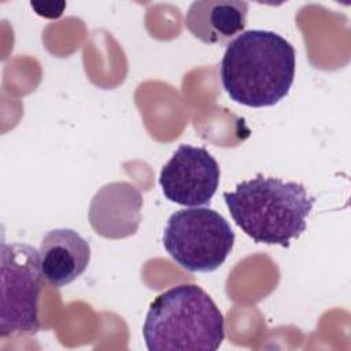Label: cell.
<instances>
[{"instance_id": "1", "label": "cell", "mask_w": 351, "mask_h": 351, "mask_svg": "<svg viewBox=\"0 0 351 351\" xmlns=\"http://www.w3.org/2000/svg\"><path fill=\"white\" fill-rule=\"evenodd\" d=\"M296 51L271 30L252 29L232 40L219 64L221 82L229 97L261 108L281 101L295 80Z\"/></svg>"}, {"instance_id": "2", "label": "cell", "mask_w": 351, "mask_h": 351, "mask_svg": "<svg viewBox=\"0 0 351 351\" xmlns=\"http://www.w3.org/2000/svg\"><path fill=\"white\" fill-rule=\"evenodd\" d=\"M222 196L234 223L248 237L285 248L306 230L315 202L303 184L263 174L239 182Z\"/></svg>"}, {"instance_id": "3", "label": "cell", "mask_w": 351, "mask_h": 351, "mask_svg": "<svg viewBox=\"0 0 351 351\" xmlns=\"http://www.w3.org/2000/svg\"><path fill=\"white\" fill-rule=\"evenodd\" d=\"M149 351H215L225 339V318L196 284H180L158 295L143 325Z\"/></svg>"}, {"instance_id": "4", "label": "cell", "mask_w": 351, "mask_h": 351, "mask_svg": "<svg viewBox=\"0 0 351 351\" xmlns=\"http://www.w3.org/2000/svg\"><path fill=\"white\" fill-rule=\"evenodd\" d=\"M234 232L218 211L189 207L173 213L163 230V247L171 259L192 273L217 270L229 256Z\"/></svg>"}, {"instance_id": "5", "label": "cell", "mask_w": 351, "mask_h": 351, "mask_svg": "<svg viewBox=\"0 0 351 351\" xmlns=\"http://www.w3.org/2000/svg\"><path fill=\"white\" fill-rule=\"evenodd\" d=\"M0 337L36 335L41 329L38 308L43 289L40 251L23 243H1Z\"/></svg>"}, {"instance_id": "6", "label": "cell", "mask_w": 351, "mask_h": 351, "mask_svg": "<svg viewBox=\"0 0 351 351\" xmlns=\"http://www.w3.org/2000/svg\"><path fill=\"white\" fill-rule=\"evenodd\" d=\"M219 177V165L206 148L181 144L162 167L159 185L167 200L197 207L210 204Z\"/></svg>"}, {"instance_id": "7", "label": "cell", "mask_w": 351, "mask_h": 351, "mask_svg": "<svg viewBox=\"0 0 351 351\" xmlns=\"http://www.w3.org/2000/svg\"><path fill=\"white\" fill-rule=\"evenodd\" d=\"M38 251L43 277L55 288L73 282L90 261L89 241L69 228L49 230L43 237Z\"/></svg>"}, {"instance_id": "8", "label": "cell", "mask_w": 351, "mask_h": 351, "mask_svg": "<svg viewBox=\"0 0 351 351\" xmlns=\"http://www.w3.org/2000/svg\"><path fill=\"white\" fill-rule=\"evenodd\" d=\"M143 200L137 188L128 182H114L101 188L93 197L89 218L104 237L133 234L140 223Z\"/></svg>"}, {"instance_id": "9", "label": "cell", "mask_w": 351, "mask_h": 351, "mask_svg": "<svg viewBox=\"0 0 351 351\" xmlns=\"http://www.w3.org/2000/svg\"><path fill=\"white\" fill-rule=\"evenodd\" d=\"M248 4L236 0L193 1L185 15V26L206 44H229L247 23Z\"/></svg>"}]
</instances>
